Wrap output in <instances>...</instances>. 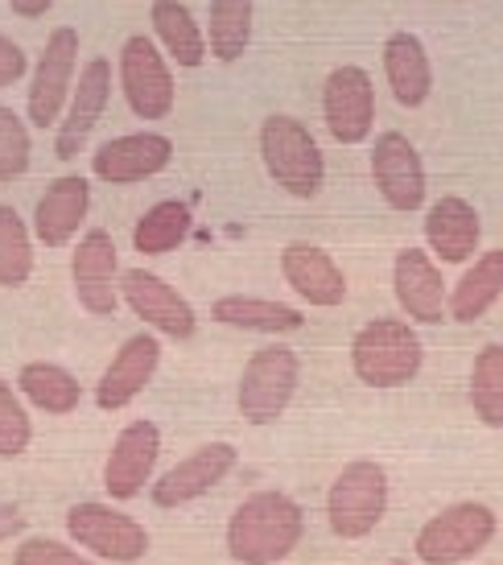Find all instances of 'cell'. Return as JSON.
Instances as JSON below:
<instances>
[{
    "label": "cell",
    "mask_w": 503,
    "mask_h": 565,
    "mask_svg": "<svg viewBox=\"0 0 503 565\" xmlns=\"http://www.w3.org/2000/svg\"><path fill=\"white\" fill-rule=\"evenodd\" d=\"M306 512L285 491H256L227 520V553L239 565H277L301 545Z\"/></svg>",
    "instance_id": "1"
},
{
    "label": "cell",
    "mask_w": 503,
    "mask_h": 565,
    "mask_svg": "<svg viewBox=\"0 0 503 565\" xmlns=\"http://www.w3.org/2000/svg\"><path fill=\"white\" fill-rule=\"evenodd\" d=\"M425 343L421 334L400 318H372L351 339V372L367 388H405L421 376Z\"/></svg>",
    "instance_id": "2"
},
{
    "label": "cell",
    "mask_w": 503,
    "mask_h": 565,
    "mask_svg": "<svg viewBox=\"0 0 503 565\" xmlns=\"http://www.w3.org/2000/svg\"><path fill=\"white\" fill-rule=\"evenodd\" d=\"M260 161H265L268 178L289 199L310 203L327 186V158L318 149L314 132L293 116H285V111H272L260 125Z\"/></svg>",
    "instance_id": "3"
},
{
    "label": "cell",
    "mask_w": 503,
    "mask_h": 565,
    "mask_svg": "<svg viewBox=\"0 0 503 565\" xmlns=\"http://www.w3.org/2000/svg\"><path fill=\"white\" fill-rule=\"evenodd\" d=\"M388 471L376 458H351L339 479H334L331 495H327V524L334 536L343 541H363L376 533L384 512H388Z\"/></svg>",
    "instance_id": "4"
},
{
    "label": "cell",
    "mask_w": 503,
    "mask_h": 565,
    "mask_svg": "<svg viewBox=\"0 0 503 565\" xmlns=\"http://www.w3.org/2000/svg\"><path fill=\"white\" fill-rule=\"evenodd\" d=\"M301 384V360L293 347L272 343L260 347L248 363H244V376H239V417L248 425H272L285 417V408L293 405Z\"/></svg>",
    "instance_id": "5"
},
{
    "label": "cell",
    "mask_w": 503,
    "mask_h": 565,
    "mask_svg": "<svg viewBox=\"0 0 503 565\" xmlns=\"http://www.w3.org/2000/svg\"><path fill=\"white\" fill-rule=\"evenodd\" d=\"M495 512L479 500H462L441 508L434 520H425V529L417 533L413 550H417V562L425 565H458L471 562L474 553H483L495 536Z\"/></svg>",
    "instance_id": "6"
},
{
    "label": "cell",
    "mask_w": 503,
    "mask_h": 565,
    "mask_svg": "<svg viewBox=\"0 0 503 565\" xmlns=\"http://www.w3.org/2000/svg\"><path fill=\"white\" fill-rule=\"evenodd\" d=\"M116 71H120V92H125L128 108H132L137 120L153 125V120L170 116L178 87H173V71L165 63V54H161V46L149 33H132L128 38L125 46H120Z\"/></svg>",
    "instance_id": "7"
},
{
    "label": "cell",
    "mask_w": 503,
    "mask_h": 565,
    "mask_svg": "<svg viewBox=\"0 0 503 565\" xmlns=\"http://www.w3.org/2000/svg\"><path fill=\"white\" fill-rule=\"evenodd\" d=\"M75 75H79V30L58 25V30L46 38V46H42L38 66H33V75H30L25 111H30L33 128L46 132V128L58 125L66 99H71V87H75Z\"/></svg>",
    "instance_id": "8"
},
{
    "label": "cell",
    "mask_w": 503,
    "mask_h": 565,
    "mask_svg": "<svg viewBox=\"0 0 503 565\" xmlns=\"http://www.w3.org/2000/svg\"><path fill=\"white\" fill-rule=\"evenodd\" d=\"M66 533H71V541H79L87 553H95L99 562L132 565L149 553L145 524H137L128 512L111 508V503H75L66 512Z\"/></svg>",
    "instance_id": "9"
},
{
    "label": "cell",
    "mask_w": 503,
    "mask_h": 565,
    "mask_svg": "<svg viewBox=\"0 0 503 565\" xmlns=\"http://www.w3.org/2000/svg\"><path fill=\"white\" fill-rule=\"evenodd\" d=\"M322 120L339 145H363L376 128V83L363 66H334L322 83Z\"/></svg>",
    "instance_id": "10"
},
{
    "label": "cell",
    "mask_w": 503,
    "mask_h": 565,
    "mask_svg": "<svg viewBox=\"0 0 503 565\" xmlns=\"http://www.w3.org/2000/svg\"><path fill=\"white\" fill-rule=\"evenodd\" d=\"M372 182H376L379 199L409 215V211H421L425 206V190H429V173H425V161L417 153V145L405 137V132H379L372 141Z\"/></svg>",
    "instance_id": "11"
},
{
    "label": "cell",
    "mask_w": 503,
    "mask_h": 565,
    "mask_svg": "<svg viewBox=\"0 0 503 565\" xmlns=\"http://www.w3.org/2000/svg\"><path fill=\"white\" fill-rule=\"evenodd\" d=\"M120 301H128V310L141 318L149 330H158L165 339H190L199 330V315L170 281H161L149 268H125L120 273Z\"/></svg>",
    "instance_id": "12"
},
{
    "label": "cell",
    "mask_w": 503,
    "mask_h": 565,
    "mask_svg": "<svg viewBox=\"0 0 503 565\" xmlns=\"http://www.w3.org/2000/svg\"><path fill=\"white\" fill-rule=\"evenodd\" d=\"M71 281H75V298L87 315H116V306H120V256H116V239L104 227L83 232V239L75 244Z\"/></svg>",
    "instance_id": "13"
},
{
    "label": "cell",
    "mask_w": 503,
    "mask_h": 565,
    "mask_svg": "<svg viewBox=\"0 0 503 565\" xmlns=\"http://www.w3.org/2000/svg\"><path fill=\"white\" fill-rule=\"evenodd\" d=\"M111 99V63L108 58H92L75 75L71 99H66L63 116H58V137H54V153L63 161H75L83 153L87 137L95 132V125L104 120Z\"/></svg>",
    "instance_id": "14"
},
{
    "label": "cell",
    "mask_w": 503,
    "mask_h": 565,
    "mask_svg": "<svg viewBox=\"0 0 503 565\" xmlns=\"http://www.w3.org/2000/svg\"><path fill=\"white\" fill-rule=\"evenodd\" d=\"M236 462L239 450L232 441H206L199 450H190L182 462H173L170 471L153 483V503L158 508H182V503L199 500L236 471Z\"/></svg>",
    "instance_id": "15"
},
{
    "label": "cell",
    "mask_w": 503,
    "mask_h": 565,
    "mask_svg": "<svg viewBox=\"0 0 503 565\" xmlns=\"http://www.w3.org/2000/svg\"><path fill=\"white\" fill-rule=\"evenodd\" d=\"M161 455V429L149 417H137L111 441V455L104 462V491L111 500H137L149 483Z\"/></svg>",
    "instance_id": "16"
},
{
    "label": "cell",
    "mask_w": 503,
    "mask_h": 565,
    "mask_svg": "<svg viewBox=\"0 0 503 565\" xmlns=\"http://www.w3.org/2000/svg\"><path fill=\"white\" fill-rule=\"evenodd\" d=\"M158 363H161V339L153 330H141V334L125 339L120 351L111 355V363L104 367L99 384H95V405L104 408V413L132 405L149 388V380L158 376Z\"/></svg>",
    "instance_id": "17"
},
{
    "label": "cell",
    "mask_w": 503,
    "mask_h": 565,
    "mask_svg": "<svg viewBox=\"0 0 503 565\" xmlns=\"http://www.w3.org/2000/svg\"><path fill=\"white\" fill-rule=\"evenodd\" d=\"M173 161V141L165 132H128V137H111L95 149L92 170L99 182L108 186H132L145 178H158Z\"/></svg>",
    "instance_id": "18"
},
{
    "label": "cell",
    "mask_w": 503,
    "mask_h": 565,
    "mask_svg": "<svg viewBox=\"0 0 503 565\" xmlns=\"http://www.w3.org/2000/svg\"><path fill=\"white\" fill-rule=\"evenodd\" d=\"M281 277L285 285L298 294L301 301H310V306H322V310H334V306H343L346 301V277L339 260H334L327 248H318V244H285L281 248Z\"/></svg>",
    "instance_id": "19"
},
{
    "label": "cell",
    "mask_w": 503,
    "mask_h": 565,
    "mask_svg": "<svg viewBox=\"0 0 503 565\" xmlns=\"http://www.w3.org/2000/svg\"><path fill=\"white\" fill-rule=\"evenodd\" d=\"M393 294L413 322L438 327L446 318V281L425 248H400L393 260Z\"/></svg>",
    "instance_id": "20"
},
{
    "label": "cell",
    "mask_w": 503,
    "mask_h": 565,
    "mask_svg": "<svg viewBox=\"0 0 503 565\" xmlns=\"http://www.w3.org/2000/svg\"><path fill=\"white\" fill-rule=\"evenodd\" d=\"M92 211V182L83 173H63L46 186V194L38 199L33 211V236L46 248H63L71 244V236L83 227Z\"/></svg>",
    "instance_id": "21"
},
{
    "label": "cell",
    "mask_w": 503,
    "mask_h": 565,
    "mask_svg": "<svg viewBox=\"0 0 503 565\" xmlns=\"http://www.w3.org/2000/svg\"><path fill=\"white\" fill-rule=\"evenodd\" d=\"M379 66H384V79L388 92L400 108H421L425 99L434 95V63H429V50L413 30L388 33V42L379 50Z\"/></svg>",
    "instance_id": "22"
},
{
    "label": "cell",
    "mask_w": 503,
    "mask_h": 565,
    "mask_svg": "<svg viewBox=\"0 0 503 565\" xmlns=\"http://www.w3.org/2000/svg\"><path fill=\"white\" fill-rule=\"evenodd\" d=\"M483 239V220L467 199L446 194L425 211V244L441 265H467Z\"/></svg>",
    "instance_id": "23"
},
{
    "label": "cell",
    "mask_w": 503,
    "mask_h": 565,
    "mask_svg": "<svg viewBox=\"0 0 503 565\" xmlns=\"http://www.w3.org/2000/svg\"><path fill=\"white\" fill-rule=\"evenodd\" d=\"M503 298V248L474 252L467 273L458 277L454 294H446V315L454 322H479Z\"/></svg>",
    "instance_id": "24"
},
{
    "label": "cell",
    "mask_w": 503,
    "mask_h": 565,
    "mask_svg": "<svg viewBox=\"0 0 503 565\" xmlns=\"http://www.w3.org/2000/svg\"><path fill=\"white\" fill-rule=\"evenodd\" d=\"M149 21H153V42L161 46V54L170 58L173 66H203L206 58V33L203 25L194 21L182 0H153V9H149Z\"/></svg>",
    "instance_id": "25"
},
{
    "label": "cell",
    "mask_w": 503,
    "mask_h": 565,
    "mask_svg": "<svg viewBox=\"0 0 503 565\" xmlns=\"http://www.w3.org/2000/svg\"><path fill=\"white\" fill-rule=\"evenodd\" d=\"M211 318L232 330H252V334H289L301 330V310L277 298H252V294H227L215 298Z\"/></svg>",
    "instance_id": "26"
},
{
    "label": "cell",
    "mask_w": 503,
    "mask_h": 565,
    "mask_svg": "<svg viewBox=\"0 0 503 565\" xmlns=\"http://www.w3.org/2000/svg\"><path fill=\"white\" fill-rule=\"evenodd\" d=\"M252 21H256V0H211L206 9V54L215 63H239L252 46Z\"/></svg>",
    "instance_id": "27"
},
{
    "label": "cell",
    "mask_w": 503,
    "mask_h": 565,
    "mask_svg": "<svg viewBox=\"0 0 503 565\" xmlns=\"http://www.w3.org/2000/svg\"><path fill=\"white\" fill-rule=\"evenodd\" d=\"M194 227V206L186 199H161L145 211L137 227H132V248L141 256H165V252L182 248Z\"/></svg>",
    "instance_id": "28"
},
{
    "label": "cell",
    "mask_w": 503,
    "mask_h": 565,
    "mask_svg": "<svg viewBox=\"0 0 503 565\" xmlns=\"http://www.w3.org/2000/svg\"><path fill=\"white\" fill-rule=\"evenodd\" d=\"M17 388L21 396H30V405H38L42 413H54V417H63V413H75L83 401V384L75 372H66L63 363H25L21 367V376H17Z\"/></svg>",
    "instance_id": "29"
},
{
    "label": "cell",
    "mask_w": 503,
    "mask_h": 565,
    "mask_svg": "<svg viewBox=\"0 0 503 565\" xmlns=\"http://www.w3.org/2000/svg\"><path fill=\"white\" fill-rule=\"evenodd\" d=\"M471 408L491 429H503V343H488L471 363Z\"/></svg>",
    "instance_id": "30"
},
{
    "label": "cell",
    "mask_w": 503,
    "mask_h": 565,
    "mask_svg": "<svg viewBox=\"0 0 503 565\" xmlns=\"http://www.w3.org/2000/svg\"><path fill=\"white\" fill-rule=\"evenodd\" d=\"M33 277V232L17 215V206L0 203V285L21 289Z\"/></svg>",
    "instance_id": "31"
},
{
    "label": "cell",
    "mask_w": 503,
    "mask_h": 565,
    "mask_svg": "<svg viewBox=\"0 0 503 565\" xmlns=\"http://www.w3.org/2000/svg\"><path fill=\"white\" fill-rule=\"evenodd\" d=\"M33 141L25 120L13 108H0V182H17L21 173L30 170Z\"/></svg>",
    "instance_id": "32"
},
{
    "label": "cell",
    "mask_w": 503,
    "mask_h": 565,
    "mask_svg": "<svg viewBox=\"0 0 503 565\" xmlns=\"http://www.w3.org/2000/svg\"><path fill=\"white\" fill-rule=\"evenodd\" d=\"M33 441V422L21 396L13 393V384L0 376V458H17L25 455Z\"/></svg>",
    "instance_id": "33"
},
{
    "label": "cell",
    "mask_w": 503,
    "mask_h": 565,
    "mask_svg": "<svg viewBox=\"0 0 503 565\" xmlns=\"http://www.w3.org/2000/svg\"><path fill=\"white\" fill-rule=\"evenodd\" d=\"M13 565H95L83 553H75L71 545L54 541V536H30L21 541L13 553Z\"/></svg>",
    "instance_id": "34"
},
{
    "label": "cell",
    "mask_w": 503,
    "mask_h": 565,
    "mask_svg": "<svg viewBox=\"0 0 503 565\" xmlns=\"http://www.w3.org/2000/svg\"><path fill=\"white\" fill-rule=\"evenodd\" d=\"M25 71H30L25 50L17 46L13 38H4V33H0V87H13V83H21V79H25Z\"/></svg>",
    "instance_id": "35"
},
{
    "label": "cell",
    "mask_w": 503,
    "mask_h": 565,
    "mask_svg": "<svg viewBox=\"0 0 503 565\" xmlns=\"http://www.w3.org/2000/svg\"><path fill=\"white\" fill-rule=\"evenodd\" d=\"M21 529H30L25 512H21L17 503H0V541H4V536H17Z\"/></svg>",
    "instance_id": "36"
},
{
    "label": "cell",
    "mask_w": 503,
    "mask_h": 565,
    "mask_svg": "<svg viewBox=\"0 0 503 565\" xmlns=\"http://www.w3.org/2000/svg\"><path fill=\"white\" fill-rule=\"evenodd\" d=\"M50 4H54V0H9V9H13L17 17H42V13H50Z\"/></svg>",
    "instance_id": "37"
},
{
    "label": "cell",
    "mask_w": 503,
    "mask_h": 565,
    "mask_svg": "<svg viewBox=\"0 0 503 565\" xmlns=\"http://www.w3.org/2000/svg\"><path fill=\"white\" fill-rule=\"evenodd\" d=\"M393 565H413V562H393Z\"/></svg>",
    "instance_id": "38"
}]
</instances>
